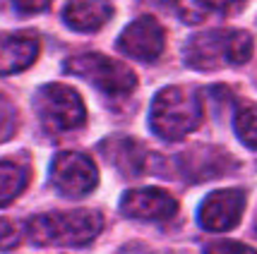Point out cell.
<instances>
[{
  "mask_svg": "<svg viewBox=\"0 0 257 254\" xmlns=\"http://www.w3.org/2000/svg\"><path fill=\"white\" fill-rule=\"evenodd\" d=\"M113 17V8L103 0H70L63 10V22L72 32H96Z\"/></svg>",
  "mask_w": 257,
  "mask_h": 254,
  "instance_id": "7c38bea8",
  "label": "cell"
},
{
  "mask_svg": "<svg viewBox=\"0 0 257 254\" xmlns=\"http://www.w3.org/2000/svg\"><path fill=\"white\" fill-rule=\"evenodd\" d=\"M51 182L63 197L79 199L99 185V170L87 154L63 151L51 163Z\"/></svg>",
  "mask_w": 257,
  "mask_h": 254,
  "instance_id": "8992f818",
  "label": "cell"
},
{
  "mask_svg": "<svg viewBox=\"0 0 257 254\" xmlns=\"http://www.w3.org/2000/svg\"><path fill=\"white\" fill-rule=\"evenodd\" d=\"M53 0H12V8L20 15H39L51 8Z\"/></svg>",
  "mask_w": 257,
  "mask_h": 254,
  "instance_id": "ffe728a7",
  "label": "cell"
},
{
  "mask_svg": "<svg viewBox=\"0 0 257 254\" xmlns=\"http://www.w3.org/2000/svg\"><path fill=\"white\" fill-rule=\"evenodd\" d=\"M36 115L48 132H72L84 125L87 108L77 91L67 84H46L34 99Z\"/></svg>",
  "mask_w": 257,
  "mask_h": 254,
  "instance_id": "5b68a950",
  "label": "cell"
},
{
  "mask_svg": "<svg viewBox=\"0 0 257 254\" xmlns=\"http://www.w3.org/2000/svg\"><path fill=\"white\" fill-rule=\"evenodd\" d=\"M255 41L243 29H214L188 39L183 48L185 65L192 70H221V67L243 65L252 58Z\"/></svg>",
  "mask_w": 257,
  "mask_h": 254,
  "instance_id": "7a4b0ae2",
  "label": "cell"
},
{
  "mask_svg": "<svg viewBox=\"0 0 257 254\" xmlns=\"http://www.w3.org/2000/svg\"><path fill=\"white\" fill-rule=\"evenodd\" d=\"M245 211V192L243 189H216L207 194L197 209V221L209 232H228L240 223Z\"/></svg>",
  "mask_w": 257,
  "mask_h": 254,
  "instance_id": "52a82bcc",
  "label": "cell"
},
{
  "mask_svg": "<svg viewBox=\"0 0 257 254\" xmlns=\"http://www.w3.org/2000/svg\"><path fill=\"white\" fill-rule=\"evenodd\" d=\"M164 46H166V32L159 24V20L149 15L130 22L118 36V51L142 63L159 60L164 53Z\"/></svg>",
  "mask_w": 257,
  "mask_h": 254,
  "instance_id": "ba28073f",
  "label": "cell"
},
{
  "mask_svg": "<svg viewBox=\"0 0 257 254\" xmlns=\"http://www.w3.org/2000/svg\"><path fill=\"white\" fill-rule=\"evenodd\" d=\"M24 228L20 223L8 221V218H0V252H10L17 244L22 242Z\"/></svg>",
  "mask_w": 257,
  "mask_h": 254,
  "instance_id": "e0dca14e",
  "label": "cell"
},
{
  "mask_svg": "<svg viewBox=\"0 0 257 254\" xmlns=\"http://www.w3.org/2000/svg\"><path fill=\"white\" fill-rule=\"evenodd\" d=\"M255 228H257V223H255Z\"/></svg>",
  "mask_w": 257,
  "mask_h": 254,
  "instance_id": "603a6c76",
  "label": "cell"
},
{
  "mask_svg": "<svg viewBox=\"0 0 257 254\" xmlns=\"http://www.w3.org/2000/svg\"><path fill=\"white\" fill-rule=\"evenodd\" d=\"M29 185V168L22 161H0V209L12 204Z\"/></svg>",
  "mask_w": 257,
  "mask_h": 254,
  "instance_id": "5bb4252c",
  "label": "cell"
},
{
  "mask_svg": "<svg viewBox=\"0 0 257 254\" xmlns=\"http://www.w3.org/2000/svg\"><path fill=\"white\" fill-rule=\"evenodd\" d=\"M101 154L106 156V161L115 166L123 175H140L147 168V151L140 142H135L130 137H111L101 144Z\"/></svg>",
  "mask_w": 257,
  "mask_h": 254,
  "instance_id": "8fae6325",
  "label": "cell"
},
{
  "mask_svg": "<svg viewBox=\"0 0 257 254\" xmlns=\"http://www.w3.org/2000/svg\"><path fill=\"white\" fill-rule=\"evenodd\" d=\"M235 134L238 139L245 144L247 149H255L257 151V103L245 106L235 113Z\"/></svg>",
  "mask_w": 257,
  "mask_h": 254,
  "instance_id": "9a60e30c",
  "label": "cell"
},
{
  "mask_svg": "<svg viewBox=\"0 0 257 254\" xmlns=\"http://www.w3.org/2000/svg\"><path fill=\"white\" fill-rule=\"evenodd\" d=\"M41 41L34 32L0 34V77L22 72L39 58Z\"/></svg>",
  "mask_w": 257,
  "mask_h": 254,
  "instance_id": "30bf717a",
  "label": "cell"
},
{
  "mask_svg": "<svg viewBox=\"0 0 257 254\" xmlns=\"http://www.w3.org/2000/svg\"><path fill=\"white\" fill-rule=\"evenodd\" d=\"M120 254H152V252L147 249L145 244H130V247H125Z\"/></svg>",
  "mask_w": 257,
  "mask_h": 254,
  "instance_id": "44dd1931",
  "label": "cell"
},
{
  "mask_svg": "<svg viewBox=\"0 0 257 254\" xmlns=\"http://www.w3.org/2000/svg\"><path fill=\"white\" fill-rule=\"evenodd\" d=\"M233 166L231 156L224 154L221 149H195L183 156V170L188 180H209V177L224 175Z\"/></svg>",
  "mask_w": 257,
  "mask_h": 254,
  "instance_id": "4fadbf2b",
  "label": "cell"
},
{
  "mask_svg": "<svg viewBox=\"0 0 257 254\" xmlns=\"http://www.w3.org/2000/svg\"><path fill=\"white\" fill-rule=\"evenodd\" d=\"M204 10L219 12V15H233V12L243 10L247 0H197Z\"/></svg>",
  "mask_w": 257,
  "mask_h": 254,
  "instance_id": "d6986e66",
  "label": "cell"
},
{
  "mask_svg": "<svg viewBox=\"0 0 257 254\" xmlns=\"http://www.w3.org/2000/svg\"><path fill=\"white\" fill-rule=\"evenodd\" d=\"M65 72L89 82L106 96H127L137 87V77L127 65L103 53H79L65 63Z\"/></svg>",
  "mask_w": 257,
  "mask_h": 254,
  "instance_id": "277c9868",
  "label": "cell"
},
{
  "mask_svg": "<svg viewBox=\"0 0 257 254\" xmlns=\"http://www.w3.org/2000/svg\"><path fill=\"white\" fill-rule=\"evenodd\" d=\"M17 130V111L8 96L0 94V142H8Z\"/></svg>",
  "mask_w": 257,
  "mask_h": 254,
  "instance_id": "2e32d148",
  "label": "cell"
},
{
  "mask_svg": "<svg viewBox=\"0 0 257 254\" xmlns=\"http://www.w3.org/2000/svg\"><path fill=\"white\" fill-rule=\"evenodd\" d=\"M120 211L135 221L164 223L176 216L178 201L161 187H137L123 194Z\"/></svg>",
  "mask_w": 257,
  "mask_h": 254,
  "instance_id": "9c48e42d",
  "label": "cell"
},
{
  "mask_svg": "<svg viewBox=\"0 0 257 254\" xmlns=\"http://www.w3.org/2000/svg\"><path fill=\"white\" fill-rule=\"evenodd\" d=\"M204 254H257L252 247L243 242H233V240H216L204 247Z\"/></svg>",
  "mask_w": 257,
  "mask_h": 254,
  "instance_id": "ac0fdd59",
  "label": "cell"
},
{
  "mask_svg": "<svg viewBox=\"0 0 257 254\" xmlns=\"http://www.w3.org/2000/svg\"><path fill=\"white\" fill-rule=\"evenodd\" d=\"M202 115V101L195 89L166 87L152 101L149 125L157 137L166 142H178L200 127Z\"/></svg>",
  "mask_w": 257,
  "mask_h": 254,
  "instance_id": "3957f363",
  "label": "cell"
},
{
  "mask_svg": "<svg viewBox=\"0 0 257 254\" xmlns=\"http://www.w3.org/2000/svg\"><path fill=\"white\" fill-rule=\"evenodd\" d=\"M145 3H152V5H159V8H173L176 0H145Z\"/></svg>",
  "mask_w": 257,
  "mask_h": 254,
  "instance_id": "7402d4cb",
  "label": "cell"
},
{
  "mask_svg": "<svg viewBox=\"0 0 257 254\" xmlns=\"http://www.w3.org/2000/svg\"><path fill=\"white\" fill-rule=\"evenodd\" d=\"M101 228H103V216L99 211L77 209L34 216L24 225V232L34 244L41 247H82L96 240Z\"/></svg>",
  "mask_w": 257,
  "mask_h": 254,
  "instance_id": "6da1fadb",
  "label": "cell"
}]
</instances>
